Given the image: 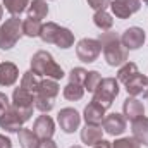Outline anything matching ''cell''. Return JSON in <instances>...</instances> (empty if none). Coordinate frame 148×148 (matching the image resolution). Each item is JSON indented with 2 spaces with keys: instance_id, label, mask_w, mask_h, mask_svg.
Instances as JSON below:
<instances>
[{
  "instance_id": "obj_1",
  "label": "cell",
  "mask_w": 148,
  "mask_h": 148,
  "mask_svg": "<svg viewBox=\"0 0 148 148\" xmlns=\"http://www.w3.org/2000/svg\"><path fill=\"white\" fill-rule=\"evenodd\" d=\"M98 41L102 45L103 57L110 67H121L122 64L127 62L129 50L122 45L121 35H117L114 31H103V33H100Z\"/></svg>"
},
{
  "instance_id": "obj_2",
  "label": "cell",
  "mask_w": 148,
  "mask_h": 148,
  "mask_svg": "<svg viewBox=\"0 0 148 148\" xmlns=\"http://www.w3.org/2000/svg\"><path fill=\"white\" fill-rule=\"evenodd\" d=\"M31 71L40 77H50L55 81H60L66 76L64 69L53 60L52 53L47 50H38L31 57Z\"/></svg>"
},
{
  "instance_id": "obj_3",
  "label": "cell",
  "mask_w": 148,
  "mask_h": 148,
  "mask_svg": "<svg viewBox=\"0 0 148 148\" xmlns=\"http://www.w3.org/2000/svg\"><path fill=\"white\" fill-rule=\"evenodd\" d=\"M40 38L43 40V43H53L62 50L71 48L74 45V35L71 33V29H67L64 26H59L57 23L43 24Z\"/></svg>"
},
{
  "instance_id": "obj_4",
  "label": "cell",
  "mask_w": 148,
  "mask_h": 148,
  "mask_svg": "<svg viewBox=\"0 0 148 148\" xmlns=\"http://www.w3.org/2000/svg\"><path fill=\"white\" fill-rule=\"evenodd\" d=\"M21 36H23V19H19V16H10L0 26V48L2 50L14 48Z\"/></svg>"
},
{
  "instance_id": "obj_5",
  "label": "cell",
  "mask_w": 148,
  "mask_h": 148,
  "mask_svg": "<svg viewBox=\"0 0 148 148\" xmlns=\"http://www.w3.org/2000/svg\"><path fill=\"white\" fill-rule=\"evenodd\" d=\"M119 91H121V86H119V81L115 77H102L98 88L93 93V102H97L98 105H102L107 110L112 107Z\"/></svg>"
},
{
  "instance_id": "obj_6",
  "label": "cell",
  "mask_w": 148,
  "mask_h": 148,
  "mask_svg": "<svg viewBox=\"0 0 148 148\" xmlns=\"http://www.w3.org/2000/svg\"><path fill=\"white\" fill-rule=\"evenodd\" d=\"M31 115H33V109L31 110H19L14 105H10L0 115V127L5 129L7 133H19L23 124L26 121H29Z\"/></svg>"
},
{
  "instance_id": "obj_7",
  "label": "cell",
  "mask_w": 148,
  "mask_h": 148,
  "mask_svg": "<svg viewBox=\"0 0 148 148\" xmlns=\"http://www.w3.org/2000/svg\"><path fill=\"white\" fill-rule=\"evenodd\" d=\"M102 53V45L98 40H93V38H83L77 41L76 45V55L81 62H86V64H91L98 59V55Z\"/></svg>"
},
{
  "instance_id": "obj_8",
  "label": "cell",
  "mask_w": 148,
  "mask_h": 148,
  "mask_svg": "<svg viewBox=\"0 0 148 148\" xmlns=\"http://www.w3.org/2000/svg\"><path fill=\"white\" fill-rule=\"evenodd\" d=\"M57 122L60 126V129L67 134L74 133L76 129H79V124H81V115L76 109L71 107H66L57 114Z\"/></svg>"
},
{
  "instance_id": "obj_9",
  "label": "cell",
  "mask_w": 148,
  "mask_h": 148,
  "mask_svg": "<svg viewBox=\"0 0 148 148\" xmlns=\"http://www.w3.org/2000/svg\"><path fill=\"white\" fill-rule=\"evenodd\" d=\"M103 131L110 136H121L124 131H126V117L122 114H117V112H112V114H107L103 122Z\"/></svg>"
},
{
  "instance_id": "obj_10",
  "label": "cell",
  "mask_w": 148,
  "mask_h": 148,
  "mask_svg": "<svg viewBox=\"0 0 148 148\" xmlns=\"http://www.w3.org/2000/svg\"><path fill=\"white\" fill-rule=\"evenodd\" d=\"M121 41L127 50H138L145 43V31L138 26H131L121 35Z\"/></svg>"
},
{
  "instance_id": "obj_11",
  "label": "cell",
  "mask_w": 148,
  "mask_h": 148,
  "mask_svg": "<svg viewBox=\"0 0 148 148\" xmlns=\"http://www.w3.org/2000/svg\"><path fill=\"white\" fill-rule=\"evenodd\" d=\"M129 97H148V77L143 74H136L127 83H124Z\"/></svg>"
},
{
  "instance_id": "obj_12",
  "label": "cell",
  "mask_w": 148,
  "mask_h": 148,
  "mask_svg": "<svg viewBox=\"0 0 148 148\" xmlns=\"http://www.w3.org/2000/svg\"><path fill=\"white\" fill-rule=\"evenodd\" d=\"M33 133L40 140H48L55 133V122L50 115H40L33 124Z\"/></svg>"
},
{
  "instance_id": "obj_13",
  "label": "cell",
  "mask_w": 148,
  "mask_h": 148,
  "mask_svg": "<svg viewBox=\"0 0 148 148\" xmlns=\"http://www.w3.org/2000/svg\"><path fill=\"white\" fill-rule=\"evenodd\" d=\"M10 105H14L16 109L19 110H31L35 107V95L26 91L24 88H16L14 93H12V102Z\"/></svg>"
},
{
  "instance_id": "obj_14",
  "label": "cell",
  "mask_w": 148,
  "mask_h": 148,
  "mask_svg": "<svg viewBox=\"0 0 148 148\" xmlns=\"http://www.w3.org/2000/svg\"><path fill=\"white\" fill-rule=\"evenodd\" d=\"M122 115L126 119H129L131 122L136 121V119H140V117H143L145 115V105H143V102H140L134 97H131V98L127 97L124 100V103H122Z\"/></svg>"
},
{
  "instance_id": "obj_15",
  "label": "cell",
  "mask_w": 148,
  "mask_h": 148,
  "mask_svg": "<svg viewBox=\"0 0 148 148\" xmlns=\"http://www.w3.org/2000/svg\"><path fill=\"white\" fill-rule=\"evenodd\" d=\"M105 109L102 105H98L97 102H90L86 107H84V112H83V117L86 121V124H93V126H100L105 119Z\"/></svg>"
},
{
  "instance_id": "obj_16",
  "label": "cell",
  "mask_w": 148,
  "mask_h": 148,
  "mask_svg": "<svg viewBox=\"0 0 148 148\" xmlns=\"http://www.w3.org/2000/svg\"><path fill=\"white\" fill-rule=\"evenodd\" d=\"M103 140V129L102 126H93V124H86L81 129V141L88 147H95L98 141Z\"/></svg>"
},
{
  "instance_id": "obj_17",
  "label": "cell",
  "mask_w": 148,
  "mask_h": 148,
  "mask_svg": "<svg viewBox=\"0 0 148 148\" xmlns=\"http://www.w3.org/2000/svg\"><path fill=\"white\" fill-rule=\"evenodd\" d=\"M19 77V69L14 62L0 64V86H12Z\"/></svg>"
},
{
  "instance_id": "obj_18",
  "label": "cell",
  "mask_w": 148,
  "mask_h": 148,
  "mask_svg": "<svg viewBox=\"0 0 148 148\" xmlns=\"http://www.w3.org/2000/svg\"><path fill=\"white\" fill-rule=\"evenodd\" d=\"M131 131H133V138H134L140 145L148 147V117L143 115V117L133 121Z\"/></svg>"
},
{
  "instance_id": "obj_19",
  "label": "cell",
  "mask_w": 148,
  "mask_h": 148,
  "mask_svg": "<svg viewBox=\"0 0 148 148\" xmlns=\"http://www.w3.org/2000/svg\"><path fill=\"white\" fill-rule=\"evenodd\" d=\"M48 16V3L45 0H33L28 5V17L41 21Z\"/></svg>"
},
{
  "instance_id": "obj_20",
  "label": "cell",
  "mask_w": 148,
  "mask_h": 148,
  "mask_svg": "<svg viewBox=\"0 0 148 148\" xmlns=\"http://www.w3.org/2000/svg\"><path fill=\"white\" fill-rule=\"evenodd\" d=\"M17 138H19L21 148H40V138H38L31 129L21 127L19 133H17Z\"/></svg>"
},
{
  "instance_id": "obj_21",
  "label": "cell",
  "mask_w": 148,
  "mask_h": 148,
  "mask_svg": "<svg viewBox=\"0 0 148 148\" xmlns=\"http://www.w3.org/2000/svg\"><path fill=\"white\" fill-rule=\"evenodd\" d=\"M59 91H60V86H59V83L55 81V79H50V77H45V79H41V83H40V88H38L36 93L40 95H43V97H48V98H57V95H59Z\"/></svg>"
},
{
  "instance_id": "obj_22",
  "label": "cell",
  "mask_w": 148,
  "mask_h": 148,
  "mask_svg": "<svg viewBox=\"0 0 148 148\" xmlns=\"http://www.w3.org/2000/svg\"><path fill=\"white\" fill-rule=\"evenodd\" d=\"M40 83H41L40 76H36L31 69H29L28 73H24L23 77H21V88H24L26 91H29V93H33V95H36L38 88H40Z\"/></svg>"
},
{
  "instance_id": "obj_23",
  "label": "cell",
  "mask_w": 148,
  "mask_h": 148,
  "mask_svg": "<svg viewBox=\"0 0 148 148\" xmlns=\"http://www.w3.org/2000/svg\"><path fill=\"white\" fill-rule=\"evenodd\" d=\"M93 23L98 29L102 31H110V28L114 26V19L107 10H95L93 14Z\"/></svg>"
},
{
  "instance_id": "obj_24",
  "label": "cell",
  "mask_w": 148,
  "mask_h": 148,
  "mask_svg": "<svg viewBox=\"0 0 148 148\" xmlns=\"http://www.w3.org/2000/svg\"><path fill=\"white\" fill-rule=\"evenodd\" d=\"M136 74H140L138 71V66L134 64V62H126V64H122L121 67H119V71H117V81L119 83H127L131 77H134Z\"/></svg>"
},
{
  "instance_id": "obj_25",
  "label": "cell",
  "mask_w": 148,
  "mask_h": 148,
  "mask_svg": "<svg viewBox=\"0 0 148 148\" xmlns=\"http://www.w3.org/2000/svg\"><path fill=\"white\" fill-rule=\"evenodd\" d=\"M64 98L69 100V102H77L83 98L84 95V86L83 84H76V83H67L64 86Z\"/></svg>"
},
{
  "instance_id": "obj_26",
  "label": "cell",
  "mask_w": 148,
  "mask_h": 148,
  "mask_svg": "<svg viewBox=\"0 0 148 148\" xmlns=\"http://www.w3.org/2000/svg\"><path fill=\"white\" fill-rule=\"evenodd\" d=\"M29 0H3V7L10 16H19L24 10H28Z\"/></svg>"
},
{
  "instance_id": "obj_27",
  "label": "cell",
  "mask_w": 148,
  "mask_h": 148,
  "mask_svg": "<svg viewBox=\"0 0 148 148\" xmlns=\"http://www.w3.org/2000/svg\"><path fill=\"white\" fill-rule=\"evenodd\" d=\"M41 28H43L41 21L31 19V17H28V19H24V21H23V35H26V36H29V38L40 36Z\"/></svg>"
},
{
  "instance_id": "obj_28",
  "label": "cell",
  "mask_w": 148,
  "mask_h": 148,
  "mask_svg": "<svg viewBox=\"0 0 148 148\" xmlns=\"http://www.w3.org/2000/svg\"><path fill=\"white\" fill-rule=\"evenodd\" d=\"M100 81H102V76H100V73H98V71H88V74H86V79H84V83H83L84 91L95 93V90L98 88Z\"/></svg>"
},
{
  "instance_id": "obj_29",
  "label": "cell",
  "mask_w": 148,
  "mask_h": 148,
  "mask_svg": "<svg viewBox=\"0 0 148 148\" xmlns=\"http://www.w3.org/2000/svg\"><path fill=\"white\" fill-rule=\"evenodd\" d=\"M53 105H55V100H53V98L43 97V95H40V93L35 95V109H38L41 114H48V112L53 109Z\"/></svg>"
},
{
  "instance_id": "obj_30",
  "label": "cell",
  "mask_w": 148,
  "mask_h": 148,
  "mask_svg": "<svg viewBox=\"0 0 148 148\" xmlns=\"http://www.w3.org/2000/svg\"><path fill=\"white\" fill-rule=\"evenodd\" d=\"M110 9H112V12H114V16L119 17V19H129L133 16V10L126 3L117 2V0H112L110 2Z\"/></svg>"
},
{
  "instance_id": "obj_31",
  "label": "cell",
  "mask_w": 148,
  "mask_h": 148,
  "mask_svg": "<svg viewBox=\"0 0 148 148\" xmlns=\"http://www.w3.org/2000/svg\"><path fill=\"white\" fill-rule=\"evenodd\" d=\"M86 74L88 71L83 69V67H73L71 73H69V83H76V84H83L84 79H86Z\"/></svg>"
},
{
  "instance_id": "obj_32",
  "label": "cell",
  "mask_w": 148,
  "mask_h": 148,
  "mask_svg": "<svg viewBox=\"0 0 148 148\" xmlns=\"http://www.w3.org/2000/svg\"><path fill=\"white\" fill-rule=\"evenodd\" d=\"M112 148H141L134 138H119L112 143Z\"/></svg>"
},
{
  "instance_id": "obj_33",
  "label": "cell",
  "mask_w": 148,
  "mask_h": 148,
  "mask_svg": "<svg viewBox=\"0 0 148 148\" xmlns=\"http://www.w3.org/2000/svg\"><path fill=\"white\" fill-rule=\"evenodd\" d=\"M88 5L95 10H105L107 7H110V2L112 0H86Z\"/></svg>"
},
{
  "instance_id": "obj_34",
  "label": "cell",
  "mask_w": 148,
  "mask_h": 148,
  "mask_svg": "<svg viewBox=\"0 0 148 148\" xmlns=\"http://www.w3.org/2000/svg\"><path fill=\"white\" fill-rule=\"evenodd\" d=\"M117 2L126 3V5L133 10V14H134V12H138V10L141 9V0H117Z\"/></svg>"
},
{
  "instance_id": "obj_35",
  "label": "cell",
  "mask_w": 148,
  "mask_h": 148,
  "mask_svg": "<svg viewBox=\"0 0 148 148\" xmlns=\"http://www.w3.org/2000/svg\"><path fill=\"white\" fill-rule=\"evenodd\" d=\"M9 107H10V102H9V98H7V95L0 91V115L7 110Z\"/></svg>"
},
{
  "instance_id": "obj_36",
  "label": "cell",
  "mask_w": 148,
  "mask_h": 148,
  "mask_svg": "<svg viewBox=\"0 0 148 148\" xmlns=\"http://www.w3.org/2000/svg\"><path fill=\"white\" fill-rule=\"evenodd\" d=\"M40 148H57V143L48 138V140H40Z\"/></svg>"
},
{
  "instance_id": "obj_37",
  "label": "cell",
  "mask_w": 148,
  "mask_h": 148,
  "mask_svg": "<svg viewBox=\"0 0 148 148\" xmlns=\"http://www.w3.org/2000/svg\"><path fill=\"white\" fill-rule=\"evenodd\" d=\"M0 148H12L10 138H7L5 134H0Z\"/></svg>"
},
{
  "instance_id": "obj_38",
  "label": "cell",
  "mask_w": 148,
  "mask_h": 148,
  "mask_svg": "<svg viewBox=\"0 0 148 148\" xmlns=\"http://www.w3.org/2000/svg\"><path fill=\"white\" fill-rule=\"evenodd\" d=\"M93 148H112V143L110 141H107V140H102V141H98Z\"/></svg>"
},
{
  "instance_id": "obj_39",
  "label": "cell",
  "mask_w": 148,
  "mask_h": 148,
  "mask_svg": "<svg viewBox=\"0 0 148 148\" xmlns=\"http://www.w3.org/2000/svg\"><path fill=\"white\" fill-rule=\"evenodd\" d=\"M2 16H3V7L0 5V21H2Z\"/></svg>"
},
{
  "instance_id": "obj_40",
  "label": "cell",
  "mask_w": 148,
  "mask_h": 148,
  "mask_svg": "<svg viewBox=\"0 0 148 148\" xmlns=\"http://www.w3.org/2000/svg\"><path fill=\"white\" fill-rule=\"evenodd\" d=\"M71 148H83V147H71Z\"/></svg>"
},
{
  "instance_id": "obj_41",
  "label": "cell",
  "mask_w": 148,
  "mask_h": 148,
  "mask_svg": "<svg viewBox=\"0 0 148 148\" xmlns=\"http://www.w3.org/2000/svg\"><path fill=\"white\" fill-rule=\"evenodd\" d=\"M143 2H147V3H148V0H143Z\"/></svg>"
}]
</instances>
